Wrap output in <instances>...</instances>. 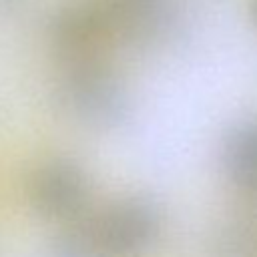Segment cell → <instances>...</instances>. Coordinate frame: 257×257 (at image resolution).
<instances>
[{"label":"cell","instance_id":"6da1fadb","mask_svg":"<svg viewBox=\"0 0 257 257\" xmlns=\"http://www.w3.org/2000/svg\"><path fill=\"white\" fill-rule=\"evenodd\" d=\"M161 217L147 197H128L80 225L96 257H139L157 239Z\"/></svg>","mask_w":257,"mask_h":257},{"label":"cell","instance_id":"7a4b0ae2","mask_svg":"<svg viewBox=\"0 0 257 257\" xmlns=\"http://www.w3.org/2000/svg\"><path fill=\"white\" fill-rule=\"evenodd\" d=\"M30 203L46 219H72L88 201L84 171L66 159L40 165L30 179Z\"/></svg>","mask_w":257,"mask_h":257},{"label":"cell","instance_id":"3957f363","mask_svg":"<svg viewBox=\"0 0 257 257\" xmlns=\"http://www.w3.org/2000/svg\"><path fill=\"white\" fill-rule=\"evenodd\" d=\"M223 165L237 187L257 191V120L243 122L227 135Z\"/></svg>","mask_w":257,"mask_h":257},{"label":"cell","instance_id":"277c9868","mask_svg":"<svg viewBox=\"0 0 257 257\" xmlns=\"http://www.w3.org/2000/svg\"><path fill=\"white\" fill-rule=\"evenodd\" d=\"M68 100L72 110L90 122H102L116 110L114 90L94 74H80L72 78L68 86Z\"/></svg>","mask_w":257,"mask_h":257}]
</instances>
